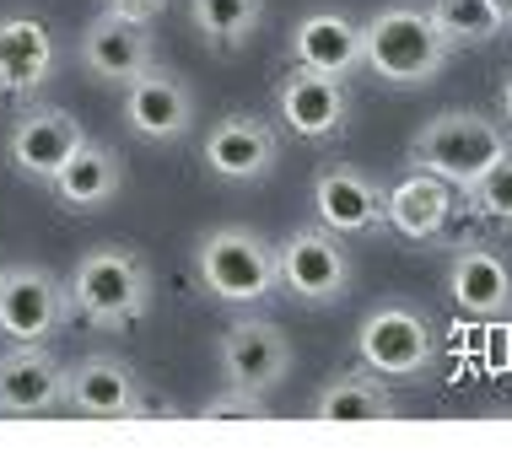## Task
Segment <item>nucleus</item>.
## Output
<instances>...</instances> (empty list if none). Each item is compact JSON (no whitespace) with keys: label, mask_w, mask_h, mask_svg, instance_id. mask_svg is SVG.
<instances>
[{"label":"nucleus","mask_w":512,"mask_h":463,"mask_svg":"<svg viewBox=\"0 0 512 463\" xmlns=\"http://www.w3.org/2000/svg\"><path fill=\"white\" fill-rule=\"evenodd\" d=\"M453 221V184H442L437 173H415L405 184L389 189V205H383V227H394L405 243H432V237L448 232Z\"/></svg>","instance_id":"19"},{"label":"nucleus","mask_w":512,"mask_h":463,"mask_svg":"<svg viewBox=\"0 0 512 463\" xmlns=\"http://www.w3.org/2000/svg\"><path fill=\"white\" fill-rule=\"evenodd\" d=\"M453 44L437 33L432 11L421 6H383L362 27V65L389 87H426L442 76Z\"/></svg>","instance_id":"2"},{"label":"nucleus","mask_w":512,"mask_h":463,"mask_svg":"<svg viewBox=\"0 0 512 463\" xmlns=\"http://www.w3.org/2000/svg\"><path fill=\"white\" fill-rule=\"evenodd\" d=\"M281 119L302 140L340 135L345 119H351V87L335 76H318V70H292L281 81Z\"/></svg>","instance_id":"15"},{"label":"nucleus","mask_w":512,"mask_h":463,"mask_svg":"<svg viewBox=\"0 0 512 463\" xmlns=\"http://www.w3.org/2000/svg\"><path fill=\"white\" fill-rule=\"evenodd\" d=\"M507 151H512V140L496 130L486 114H475V108H448V114L426 119L421 130L410 135V167L437 173L442 184H453L464 194L475 189Z\"/></svg>","instance_id":"3"},{"label":"nucleus","mask_w":512,"mask_h":463,"mask_svg":"<svg viewBox=\"0 0 512 463\" xmlns=\"http://www.w3.org/2000/svg\"><path fill=\"white\" fill-rule=\"evenodd\" d=\"M281 162V135L254 114H227L205 135V167L227 184H259Z\"/></svg>","instance_id":"10"},{"label":"nucleus","mask_w":512,"mask_h":463,"mask_svg":"<svg viewBox=\"0 0 512 463\" xmlns=\"http://www.w3.org/2000/svg\"><path fill=\"white\" fill-rule=\"evenodd\" d=\"M216 367H221V383L238 388V394H254L265 399L286 383L292 372V340H286L281 324H265V318H243L221 334L216 345Z\"/></svg>","instance_id":"7"},{"label":"nucleus","mask_w":512,"mask_h":463,"mask_svg":"<svg viewBox=\"0 0 512 463\" xmlns=\"http://www.w3.org/2000/svg\"><path fill=\"white\" fill-rule=\"evenodd\" d=\"M491 6H496V17H502V22H512V0H491Z\"/></svg>","instance_id":"30"},{"label":"nucleus","mask_w":512,"mask_h":463,"mask_svg":"<svg viewBox=\"0 0 512 463\" xmlns=\"http://www.w3.org/2000/svg\"><path fill=\"white\" fill-rule=\"evenodd\" d=\"M81 124L65 114V108H27V114L11 124V140H6V157L22 178L33 184H49L60 173V162L81 146Z\"/></svg>","instance_id":"13"},{"label":"nucleus","mask_w":512,"mask_h":463,"mask_svg":"<svg viewBox=\"0 0 512 463\" xmlns=\"http://www.w3.org/2000/svg\"><path fill=\"white\" fill-rule=\"evenodd\" d=\"M292 60L297 70L351 81V70H362V27L340 11H313L292 27Z\"/></svg>","instance_id":"16"},{"label":"nucleus","mask_w":512,"mask_h":463,"mask_svg":"<svg viewBox=\"0 0 512 463\" xmlns=\"http://www.w3.org/2000/svg\"><path fill=\"white\" fill-rule=\"evenodd\" d=\"M275 264H281V286L308 307H329L351 291V254L329 227H297L275 248Z\"/></svg>","instance_id":"6"},{"label":"nucleus","mask_w":512,"mask_h":463,"mask_svg":"<svg viewBox=\"0 0 512 463\" xmlns=\"http://www.w3.org/2000/svg\"><path fill=\"white\" fill-rule=\"evenodd\" d=\"M469 205H475L480 221H491V227L512 232V151L491 167L486 178H480L475 189H469Z\"/></svg>","instance_id":"25"},{"label":"nucleus","mask_w":512,"mask_h":463,"mask_svg":"<svg viewBox=\"0 0 512 463\" xmlns=\"http://www.w3.org/2000/svg\"><path fill=\"white\" fill-rule=\"evenodd\" d=\"M432 22L437 33L448 38L453 49H475V44H491L502 33V17H496L491 0H432Z\"/></svg>","instance_id":"24"},{"label":"nucleus","mask_w":512,"mask_h":463,"mask_svg":"<svg viewBox=\"0 0 512 463\" xmlns=\"http://www.w3.org/2000/svg\"><path fill=\"white\" fill-rule=\"evenodd\" d=\"M189 17L211 49H243L265 17V0H189Z\"/></svg>","instance_id":"22"},{"label":"nucleus","mask_w":512,"mask_h":463,"mask_svg":"<svg viewBox=\"0 0 512 463\" xmlns=\"http://www.w3.org/2000/svg\"><path fill=\"white\" fill-rule=\"evenodd\" d=\"M54 76V38L33 17H0V97H33Z\"/></svg>","instance_id":"20"},{"label":"nucleus","mask_w":512,"mask_h":463,"mask_svg":"<svg viewBox=\"0 0 512 463\" xmlns=\"http://www.w3.org/2000/svg\"><path fill=\"white\" fill-rule=\"evenodd\" d=\"M130 415H135V420H168V415H178V404H173L168 394H157V388L135 383V394H130Z\"/></svg>","instance_id":"26"},{"label":"nucleus","mask_w":512,"mask_h":463,"mask_svg":"<svg viewBox=\"0 0 512 463\" xmlns=\"http://www.w3.org/2000/svg\"><path fill=\"white\" fill-rule=\"evenodd\" d=\"M259 404H265V399H254V394H238V388H227L221 399L205 404V415H265Z\"/></svg>","instance_id":"27"},{"label":"nucleus","mask_w":512,"mask_h":463,"mask_svg":"<svg viewBox=\"0 0 512 463\" xmlns=\"http://www.w3.org/2000/svg\"><path fill=\"white\" fill-rule=\"evenodd\" d=\"M103 11H114V17H130V22H151L168 11V0H103Z\"/></svg>","instance_id":"28"},{"label":"nucleus","mask_w":512,"mask_h":463,"mask_svg":"<svg viewBox=\"0 0 512 463\" xmlns=\"http://www.w3.org/2000/svg\"><path fill=\"white\" fill-rule=\"evenodd\" d=\"M81 65H87L98 81H108V87H130L141 70L157 65L151 27H146V22H130V17H114V11H103V17H92L87 33H81Z\"/></svg>","instance_id":"11"},{"label":"nucleus","mask_w":512,"mask_h":463,"mask_svg":"<svg viewBox=\"0 0 512 463\" xmlns=\"http://www.w3.org/2000/svg\"><path fill=\"white\" fill-rule=\"evenodd\" d=\"M356 356L383 377H421L432 372V324L399 302L372 307L362 318V334H356Z\"/></svg>","instance_id":"8"},{"label":"nucleus","mask_w":512,"mask_h":463,"mask_svg":"<svg viewBox=\"0 0 512 463\" xmlns=\"http://www.w3.org/2000/svg\"><path fill=\"white\" fill-rule=\"evenodd\" d=\"M195 275L216 302H232V307L265 302L281 286V264H275L270 237H259L254 227H211L195 248Z\"/></svg>","instance_id":"4"},{"label":"nucleus","mask_w":512,"mask_h":463,"mask_svg":"<svg viewBox=\"0 0 512 463\" xmlns=\"http://www.w3.org/2000/svg\"><path fill=\"white\" fill-rule=\"evenodd\" d=\"M54 200L65 210H103L108 200H119L124 189V162L114 146H103V140H81L71 157L60 162V173L49 178Z\"/></svg>","instance_id":"17"},{"label":"nucleus","mask_w":512,"mask_h":463,"mask_svg":"<svg viewBox=\"0 0 512 463\" xmlns=\"http://www.w3.org/2000/svg\"><path fill=\"white\" fill-rule=\"evenodd\" d=\"M71 318V291L44 264L0 270V334L17 345H49Z\"/></svg>","instance_id":"5"},{"label":"nucleus","mask_w":512,"mask_h":463,"mask_svg":"<svg viewBox=\"0 0 512 463\" xmlns=\"http://www.w3.org/2000/svg\"><path fill=\"white\" fill-rule=\"evenodd\" d=\"M389 415H394L389 388L367 383V377H335L313 399V420H389Z\"/></svg>","instance_id":"23"},{"label":"nucleus","mask_w":512,"mask_h":463,"mask_svg":"<svg viewBox=\"0 0 512 463\" xmlns=\"http://www.w3.org/2000/svg\"><path fill=\"white\" fill-rule=\"evenodd\" d=\"M71 313L87 318L92 329H130L141 324L151 313V291H157V280H151V264L135 254V248L124 243H103V248H87V254L76 259L71 270Z\"/></svg>","instance_id":"1"},{"label":"nucleus","mask_w":512,"mask_h":463,"mask_svg":"<svg viewBox=\"0 0 512 463\" xmlns=\"http://www.w3.org/2000/svg\"><path fill=\"white\" fill-rule=\"evenodd\" d=\"M383 194L362 167H345V162H329L324 173L313 178V210H318V227L340 232V237H362V232H378L383 227Z\"/></svg>","instance_id":"12"},{"label":"nucleus","mask_w":512,"mask_h":463,"mask_svg":"<svg viewBox=\"0 0 512 463\" xmlns=\"http://www.w3.org/2000/svg\"><path fill=\"white\" fill-rule=\"evenodd\" d=\"M124 124H130L141 140L151 146H168V140L189 135V124H195V92H189L184 76H173V70H141V76L124 87Z\"/></svg>","instance_id":"9"},{"label":"nucleus","mask_w":512,"mask_h":463,"mask_svg":"<svg viewBox=\"0 0 512 463\" xmlns=\"http://www.w3.org/2000/svg\"><path fill=\"white\" fill-rule=\"evenodd\" d=\"M135 367L119 356H81L76 367H65V404L76 415L92 420H124L130 415V394H135Z\"/></svg>","instance_id":"18"},{"label":"nucleus","mask_w":512,"mask_h":463,"mask_svg":"<svg viewBox=\"0 0 512 463\" xmlns=\"http://www.w3.org/2000/svg\"><path fill=\"white\" fill-rule=\"evenodd\" d=\"M502 114H507V124H512V76L502 81Z\"/></svg>","instance_id":"29"},{"label":"nucleus","mask_w":512,"mask_h":463,"mask_svg":"<svg viewBox=\"0 0 512 463\" xmlns=\"http://www.w3.org/2000/svg\"><path fill=\"white\" fill-rule=\"evenodd\" d=\"M65 404V367L44 345H17L0 356V415H49Z\"/></svg>","instance_id":"14"},{"label":"nucleus","mask_w":512,"mask_h":463,"mask_svg":"<svg viewBox=\"0 0 512 463\" xmlns=\"http://www.w3.org/2000/svg\"><path fill=\"white\" fill-rule=\"evenodd\" d=\"M448 291L469 318L512 313V264L491 248H459L448 264Z\"/></svg>","instance_id":"21"}]
</instances>
